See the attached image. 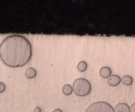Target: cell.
<instances>
[{
    "mask_svg": "<svg viewBox=\"0 0 135 112\" xmlns=\"http://www.w3.org/2000/svg\"><path fill=\"white\" fill-rule=\"evenodd\" d=\"M41 109L39 108V107H37L34 109V112H41Z\"/></svg>",
    "mask_w": 135,
    "mask_h": 112,
    "instance_id": "13",
    "label": "cell"
},
{
    "mask_svg": "<svg viewBox=\"0 0 135 112\" xmlns=\"http://www.w3.org/2000/svg\"><path fill=\"white\" fill-rule=\"evenodd\" d=\"M112 69L109 67H102L100 70V75L104 79H108L112 75Z\"/></svg>",
    "mask_w": 135,
    "mask_h": 112,
    "instance_id": "6",
    "label": "cell"
},
{
    "mask_svg": "<svg viewBox=\"0 0 135 112\" xmlns=\"http://www.w3.org/2000/svg\"><path fill=\"white\" fill-rule=\"evenodd\" d=\"M5 88H6L5 84H4L3 82H0V92H1V93H3V92L5 90Z\"/></svg>",
    "mask_w": 135,
    "mask_h": 112,
    "instance_id": "11",
    "label": "cell"
},
{
    "mask_svg": "<svg viewBox=\"0 0 135 112\" xmlns=\"http://www.w3.org/2000/svg\"><path fill=\"white\" fill-rule=\"evenodd\" d=\"M121 82L126 86H131L133 83V79L130 75H125L121 78Z\"/></svg>",
    "mask_w": 135,
    "mask_h": 112,
    "instance_id": "9",
    "label": "cell"
},
{
    "mask_svg": "<svg viewBox=\"0 0 135 112\" xmlns=\"http://www.w3.org/2000/svg\"><path fill=\"white\" fill-rule=\"evenodd\" d=\"M32 57V46L30 41L23 36H9L0 45V57L7 67H24L30 61Z\"/></svg>",
    "mask_w": 135,
    "mask_h": 112,
    "instance_id": "1",
    "label": "cell"
},
{
    "mask_svg": "<svg viewBox=\"0 0 135 112\" xmlns=\"http://www.w3.org/2000/svg\"><path fill=\"white\" fill-rule=\"evenodd\" d=\"M131 112H135V102L131 106Z\"/></svg>",
    "mask_w": 135,
    "mask_h": 112,
    "instance_id": "12",
    "label": "cell"
},
{
    "mask_svg": "<svg viewBox=\"0 0 135 112\" xmlns=\"http://www.w3.org/2000/svg\"><path fill=\"white\" fill-rule=\"evenodd\" d=\"M74 93L79 97H84L89 94L92 90V85L89 80L84 78H79L74 81Z\"/></svg>",
    "mask_w": 135,
    "mask_h": 112,
    "instance_id": "2",
    "label": "cell"
},
{
    "mask_svg": "<svg viewBox=\"0 0 135 112\" xmlns=\"http://www.w3.org/2000/svg\"><path fill=\"white\" fill-rule=\"evenodd\" d=\"M115 112H131V107L126 103H119L114 108Z\"/></svg>",
    "mask_w": 135,
    "mask_h": 112,
    "instance_id": "5",
    "label": "cell"
},
{
    "mask_svg": "<svg viewBox=\"0 0 135 112\" xmlns=\"http://www.w3.org/2000/svg\"><path fill=\"white\" fill-rule=\"evenodd\" d=\"M62 92H63V94L65 95V96H70L74 92L73 87L70 84H65L62 88Z\"/></svg>",
    "mask_w": 135,
    "mask_h": 112,
    "instance_id": "8",
    "label": "cell"
},
{
    "mask_svg": "<svg viewBox=\"0 0 135 112\" xmlns=\"http://www.w3.org/2000/svg\"><path fill=\"white\" fill-rule=\"evenodd\" d=\"M53 112H63L61 109H55L53 111Z\"/></svg>",
    "mask_w": 135,
    "mask_h": 112,
    "instance_id": "14",
    "label": "cell"
},
{
    "mask_svg": "<svg viewBox=\"0 0 135 112\" xmlns=\"http://www.w3.org/2000/svg\"><path fill=\"white\" fill-rule=\"evenodd\" d=\"M121 82V78L117 75H112L108 79V83L111 86H117Z\"/></svg>",
    "mask_w": 135,
    "mask_h": 112,
    "instance_id": "4",
    "label": "cell"
},
{
    "mask_svg": "<svg viewBox=\"0 0 135 112\" xmlns=\"http://www.w3.org/2000/svg\"><path fill=\"white\" fill-rule=\"evenodd\" d=\"M85 112H115V109L108 102L100 101L91 104Z\"/></svg>",
    "mask_w": 135,
    "mask_h": 112,
    "instance_id": "3",
    "label": "cell"
},
{
    "mask_svg": "<svg viewBox=\"0 0 135 112\" xmlns=\"http://www.w3.org/2000/svg\"><path fill=\"white\" fill-rule=\"evenodd\" d=\"M25 76L27 79H32L37 76V71L33 67H29L25 71Z\"/></svg>",
    "mask_w": 135,
    "mask_h": 112,
    "instance_id": "7",
    "label": "cell"
},
{
    "mask_svg": "<svg viewBox=\"0 0 135 112\" xmlns=\"http://www.w3.org/2000/svg\"><path fill=\"white\" fill-rule=\"evenodd\" d=\"M88 68V63L85 61H81L77 65V69L80 72H84Z\"/></svg>",
    "mask_w": 135,
    "mask_h": 112,
    "instance_id": "10",
    "label": "cell"
}]
</instances>
